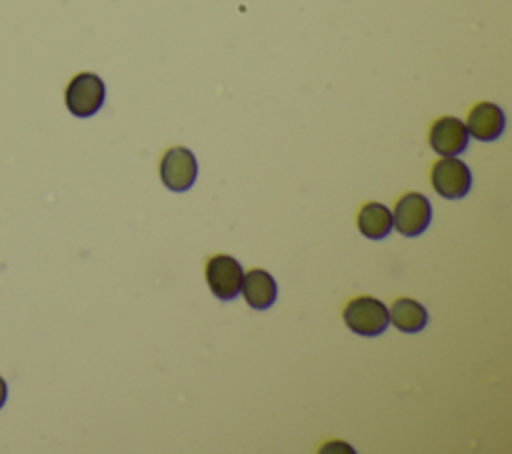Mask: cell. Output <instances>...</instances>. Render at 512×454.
Instances as JSON below:
<instances>
[{"instance_id": "1", "label": "cell", "mask_w": 512, "mask_h": 454, "mask_svg": "<svg viewBox=\"0 0 512 454\" xmlns=\"http://www.w3.org/2000/svg\"><path fill=\"white\" fill-rule=\"evenodd\" d=\"M346 326L360 336H378L388 326V308L372 296H358L344 308Z\"/></svg>"}, {"instance_id": "4", "label": "cell", "mask_w": 512, "mask_h": 454, "mask_svg": "<svg viewBox=\"0 0 512 454\" xmlns=\"http://www.w3.org/2000/svg\"><path fill=\"white\" fill-rule=\"evenodd\" d=\"M242 266L234 256L216 254L206 262V282L210 292L220 300H232L242 288Z\"/></svg>"}, {"instance_id": "8", "label": "cell", "mask_w": 512, "mask_h": 454, "mask_svg": "<svg viewBox=\"0 0 512 454\" xmlns=\"http://www.w3.org/2000/svg\"><path fill=\"white\" fill-rule=\"evenodd\" d=\"M504 126H506V116L502 108L492 102H478L470 110L468 122H466L468 136H474L476 140H482V142L496 140L504 132Z\"/></svg>"}, {"instance_id": "10", "label": "cell", "mask_w": 512, "mask_h": 454, "mask_svg": "<svg viewBox=\"0 0 512 454\" xmlns=\"http://www.w3.org/2000/svg\"><path fill=\"white\" fill-rule=\"evenodd\" d=\"M388 322H392L400 332L414 334L428 324V312L412 298H398L388 310Z\"/></svg>"}, {"instance_id": "9", "label": "cell", "mask_w": 512, "mask_h": 454, "mask_svg": "<svg viewBox=\"0 0 512 454\" xmlns=\"http://www.w3.org/2000/svg\"><path fill=\"white\" fill-rule=\"evenodd\" d=\"M242 294L248 306L256 310H266L276 300V280L262 268H254L242 278Z\"/></svg>"}, {"instance_id": "12", "label": "cell", "mask_w": 512, "mask_h": 454, "mask_svg": "<svg viewBox=\"0 0 512 454\" xmlns=\"http://www.w3.org/2000/svg\"><path fill=\"white\" fill-rule=\"evenodd\" d=\"M6 396H8V388H6V382H4L2 376H0V408H2L4 402H6Z\"/></svg>"}, {"instance_id": "5", "label": "cell", "mask_w": 512, "mask_h": 454, "mask_svg": "<svg viewBox=\"0 0 512 454\" xmlns=\"http://www.w3.org/2000/svg\"><path fill=\"white\" fill-rule=\"evenodd\" d=\"M430 220L432 206L424 194L408 192L394 206L392 226H396L402 236H420L428 228Z\"/></svg>"}, {"instance_id": "6", "label": "cell", "mask_w": 512, "mask_h": 454, "mask_svg": "<svg viewBox=\"0 0 512 454\" xmlns=\"http://www.w3.org/2000/svg\"><path fill=\"white\" fill-rule=\"evenodd\" d=\"M198 174L194 154L184 146H174L166 150L160 162V178L164 186L172 192H184L192 188Z\"/></svg>"}, {"instance_id": "7", "label": "cell", "mask_w": 512, "mask_h": 454, "mask_svg": "<svg viewBox=\"0 0 512 454\" xmlns=\"http://www.w3.org/2000/svg\"><path fill=\"white\" fill-rule=\"evenodd\" d=\"M428 142L440 156H456L468 146L466 124L456 116H442L430 126Z\"/></svg>"}, {"instance_id": "11", "label": "cell", "mask_w": 512, "mask_h": 454, "mask_svg": "<svg viewBox=\"0 0 512 454\" xmlns=\"http://www.w3.org/2000/svg\"><path fill=\"white\" fill-rule=\"evenodd\" d=\"M358 230L370 240L386 238L392 230V212L380 202H368L360 208L356 218Z\"/></svg>"}, {"instance_id": "2", "label": "cell", "mask_w": 512, "mask_h": 454, "mask_svg": "<svg viewBox=\"0 0 512 454\" xmlns=\"http://www.w3.org/2000/svg\"><path fill=\"white\" fill-rule=\"evenodd\" d=\"M106 88L100 76L92 72H80L76 74L68 86H66V106L74 116L86 118L96 114L104 104Z\"/></svg>"}, {"instance_id": "3", "label": "cell", "mask_w": 512, "mask_h": 454, "mask_svg": "<svg viewBox=\"0 0 512 454\" xmlns=\"http://www.w3.org/2000/svg\"><path fill=\"white\" fill-rule=\"evenodd\" d=\"M430 182H432V188L442 198L456 200L468 194L472 186V174H470V168L460 158L444 156L432 164Z\"/></svg>"}]
</instances>
